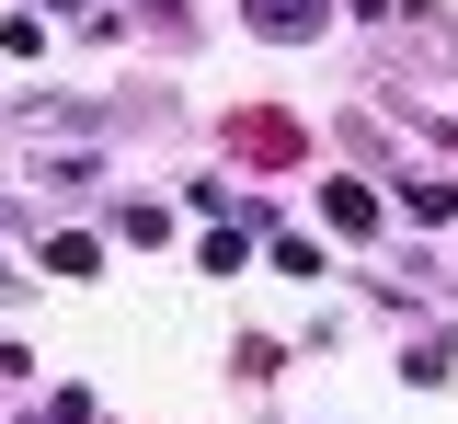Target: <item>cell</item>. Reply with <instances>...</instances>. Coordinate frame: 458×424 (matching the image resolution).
<instances>
[{"instance_id":"obj_1","label":"cell","mask_w":458,"mask_h":424,"mask_svg":"<svg viewBox=\"0 0 458 424\" xmlns=\"http://www.w3.org/2000/svg\"><path fill=\"white\" fill-rule=\"evenodd\" d=\"M241 149H252V161H298V126L286 115H241Z\"/></svg>"},{"instance_id":"obj_2","label":"cell","mask_w":458,"mask_h":424,"mask_svg":"<svg viewBox=\"0 0 458 424\" xmlns=\"http://www.w3.org/2000/svg\"><path fill=\"white\" fill-rule=\"evenodd\" d=\"M252 23H276V35H298V23H321V0H252Z\"/></svg>"}]
</instances>
